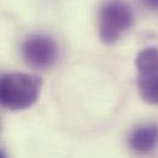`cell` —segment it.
Returning a JSON list of instances; mask_svg holds the SVG:
<instances>
[{
  "label": "cell",
  "instance_id": "cell-1",
  "mask_svg": "<svg viewBox=\"0 0 158 158\" xmlns=\"http://www.w3.org/2000/svg\"><path fill=\"white\" fill-rule=\"evenodd\" d=\"M42 81L38 76L25 73L0 75V106L11 110L32 107L40 94Z\"/></svg>",
  "mask_w": 158,
  "mask_h": 158
},
{
  "label": "cell",
  "instance_id": "cell-2",
  "mask_svg": "<svg viewBox=\"0 0 158 158\" xmlns=\"http://www.w3.org/2000/svg\"><path fill=\"white\" fill-rule=\"evenodd\" d=\"M99 38L114 44L134 23V11L125 0H107L99 10Z\"/></svg>",
  "mask_w": 158,
  "mask_h": 158
},
{
  "label": "cell",
  "instance_id": "cell-3",
  "mask_svg": "<svg viewBox=\"0 0 158 158\" xmlns=\"http://www.w3.org/2000/svg\"><path fill=\"white\" fill-rule=\"evenodd\" d=\"M137 69V89L141 98L158 106V48L150 47L141 50L135 60Z\"/></svg>",
  "mask_w": 158,
  "mask_h": 158
},
{
  "label": "cell",
  "instance_id": "cell-4",
  "mask_svg": "<svg viewBox=\"0 0 158 158\" xmlns=\"http://www.w3.org/2000/svg\"><path fill=\"white\" fill-rule=\"evenodd\" d=\"M22 58L27 65L35 69H48L58 59V47L55 42L44 35L30 36L21 48Z\"/></svg>",
  "mask_w": 158,
  "mask_h": 158
},
{
  "label": "cell",
  "instance_id": "cell-5",
  "mask_svg": "<svg viewBox=\"0 0 158 158\" xmlns=\"http://www.w3.org/2000/svg\"><path fill=\"white\" fill-rule=\"evenodd\" d=\"M129 145L140 155L153 152L158 147V125L145 124L136 127L129 137Z\"/></svg>",
  "mask_w": 158,
  "mask_h": 158
},
{
  "label": "cell",
  "instance_id": "cell-6",
  "mask_svg": "<svg viewBox=\"0 0 158 158\" xmlns=\"http://www.w3.org/2000/svg\"><path fill=\"white\" fill-rule=\"evenodd\" d=\"M143 5L152 10V11H158V0H142Z\"/></svg>",
  "mask_w": 158,
  "mask_h": 158
},
{
  "label": "cell",
  "instance_id": "cell-7",
  "mask_svg": "<svg viewBox=\"0 0 158 158\" xmlns=\"http://www.w3.org/2000/svg\"><path fill=\"white\" fill-rule=\"evenodd\" d=\"M0 158H7V156L5 155V152H4V151H0Z\"/></svg>",
  "mask_w": 158,
  "mask_h": 158
}]
</instances>
